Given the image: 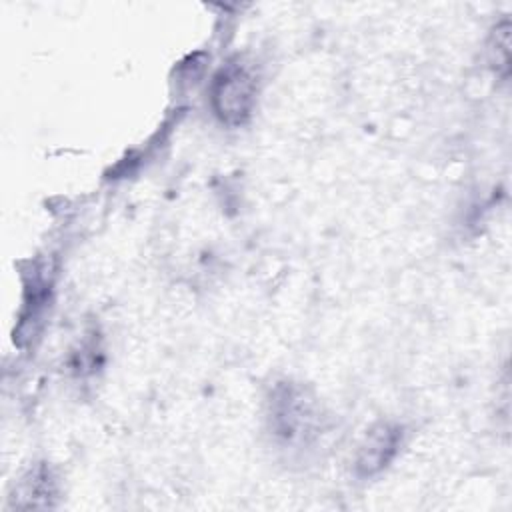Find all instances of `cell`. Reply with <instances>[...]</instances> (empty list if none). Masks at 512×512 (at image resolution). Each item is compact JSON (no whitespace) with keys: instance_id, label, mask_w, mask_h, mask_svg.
<instances>
[{"instance_id":"obj_1","label":"cell","mask_w":512,"mask_h":512,"mask_svg":"<svg viewBox=\"0 0 512 512\" xmlns=\"http://www.w3.org/2000/svg\"><path fill=\"white\" fill-rule=\"evenodd\" d=\"M256 98V80L250 70L240 62H228L222 66L210 90V100L216 116L230 124H242L250 114Z\"/></svg>"},{"instance_id":"obj_2","label":"cell","mask_w":512,"mask_h":512,"mask_svg":"<svg viewBox=\"0 0 512 512\" xmlns=\"http://www.w3.org/2000/svg\"><path fill=\"white\" fill-rule=\"evenodd\" d=\"M400 428L390 424H378L366 434L364 444L356 456V470L360 476H372L380 472L396 454L400 446Z\"/></svg>"},{"instance_id":"obj_3","label":"cell","mask_w":512,"mask_h":512,"mask_svg":"<svg viewBox=\"0 0 512 512\" xmlns=\"http://www.w3.org/2000/svg\"><path fill=\"white\" fill-rule=\"evenodd\" d=\"M490 54H492V62L496 64V72H502L506 76L508 74V56H510V24L506 18L496 26V30L492 34Z\"/></svg>"}]
</instances>
